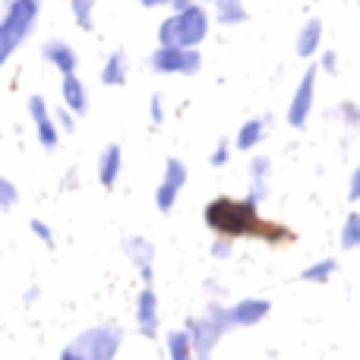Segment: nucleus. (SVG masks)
Segmentation results:
<instances>
[{"label": "nucleus", "instance_id": "27", "mask_svg": "<svg viewBox=\"0 0 360 360\" xmlns=\"http://www.w3.org/2000/svg\"><path fill=\"white\" fill-rule=\"evenodd\" d=\"M269 168H272V162H269V158H262V155H256L253 162H250V180H266Z\"/></svg>", "mask_w": 360, "mask_h": 360}, {"label": "nucleus", "instance_id": "6", "mask_svg": "<svg viewBox=\"0 0 360 360\" xmlns=\"http://www.w3.org/2000/svg\"><path fill=\"white\" fill-rule=\"evenodd\" d=\"M186 177H190V174H186V165L180 162V158H168V162H165L162 184H158V190H155V205H158V212H165V215H168V212L174 209L180 190L186 186Z\"/></svg>", "mask_w": 360, "mask_h": 360}, {"label": "nucleus", "instance_id": "24", "mask_svg": "<svg viewBox=\"0 0 360 360\" xmlns=\"http://www.w3.org/2000/svg\"><path fill=\"white\" fill-rule=\"evenodd\" d=\"M70 10L79 29H92V13H95V0H70Z\"/></svg>", "mask_w": 360, "mask_h": 360}, {"label": "nucleus", "instance_id": "31", "mask_svg": "<svg viewBox=\"0 0 360 360\" xmlns=\"http://www.w3.org/2000/svg\"><path fill=\"white\" fill-rule=\"evenodd\" d=\"M54 124H57V130L73 133V130H76V114H73V111H67V108H60V111L54 114Z\"/></svg>", "mask_w": 360, "mask_h": 360}, {"label": "nucleus", "instance_id": "4", "mask_svg": "<svg viewBox=\"0 0 360 360\" xmlns=\"http://www.w3.org/2000/svg\"><path fill=\"white\" fill-rule=\"evenodd\" d=\"M70 345L86 360H114L124 345V332L117 326H95V329L79 332Z\"/></svg>", "mask_w": 360, "mask_h": 360}, {"label": "nucleus", "instance_id": "19", "mask_svg": "<svg viewBox=\"0 0 360 360\" xmlns=\"http://www.w3.org/2000/svg\"><path fill=\"white\" fill-rule=\"evenodd\" d=\"M215 19L221 25H240L247 22V6H243V0H215Z\"/></svg>", "mask_w": 360, "mask_h": 360}, {"label": "nucleus", "instance_id": "25", "mask_svg": "<svg viewBox=\"0 0 360 360\" xmlns=\"http://www.w3.org/2000/svg\"><path fill=\"white\" fill-rule=\"evenodd\" d=\"M16 202H19L16 184H13V180H6V177H0V212H10Z\"/></svg>", "mask_w": 360, "mask_h": 360}, {"label": "nucleus", "instance_id": "40", "mask_svg": "<svg viewBox=\"0 0 360 360\" xmlns=\"http://www.w3.org/2000/svg\"><path fill=\"white\" fill-rule=\"evenodd\" d=\"M357 4H360V0H357Z\"/></svg>", "mask_w": 360, "mask_h": 360}, {"label": "nucleus", "instance_id": "29", "mask_svg": "<svg viewBox=\"0 0 360 360\" xmlns=\"http://www.w3.org/2000/svg\"><path fill=\"white\" fill-rule=\"evenodd\" d=\"M231 250H234L231 237H215V240H212V256H215V259H228Z\"/></svg>", "mask_w": 360, "mask_h": 360}, {"label": "nucleus", "instance_id": "32", "mask_svg": "<svg viewBox=\"0 0 360 360\" xmlns=\"http://www.w3.org/2000/svg\"><path fill=\"white\" fill-rule=\"evenodd\" d=\"M165 120V108H162V95H152V124Z\"/></svg>", "mask_w": 360, "mask_h": 360}, {"label": "nucleus", "instance_id": "35", "mask_svg": "<svg viewBox=\"0 0 360 360\" xmlns=\"http://www.w3.org/2000/svg\"><path fill=\"white\" fill-rule=\"evenodd\" d=\"M60 360H86V357H82V354H79V351H76V348H73V345H67V348H63V351H60Z\"/></svg>", "mask_w": 360, "mask_h": 360}, {"label": "nucleus", "instance_id": "38", "mask_svg": "<svg viewBox=\"0 0 360 360\" xmlns=\"http://www.w3.org/2000/svg\"><path fill=\"white\" fill-rule=\"evenodd\" d=\"M158 4H171V0H158Z\"/></svg>", "mask_w": 360, "mask_h": 360}, {"label": "nucleus", "instance_id": "14", "mask_svg": "<svg viewBox=\"0 0 360 360\" xmlns=\"http://www.w3.org/2000/svg\"><path fill=\"white\" fill-rule=\"evenodd\" d=\"M120 168H124L120 146L117 143L105 146V152L98 155V180H101V186H108V190H111V186L117 184V177H120Z\"/></svg>", "mask_w": 360, "mask_h": 360}, {"label": "nucleus", "instance_id": "21", "mask_svg": "<svg viewBox=\"0 0 360 360\" xmlns=\"http://www.w3.org/2000/svg\"><path fill=\"white\" fill-rule=\"evenodd\" d=\"M335 272H338V259H319V262H313V266H307L300 278L313 281V285H326Z\"/></svg>", "mask_w": 360, "mask_h": 360}, {"label": "nucleus", "instance_id": "15", "mask_svg": "<svg viewBox=\"0 0 360 360\" xmlns=\"http://www.w3.org/2000/svg\"><path fill=\"white\" fill-rule=\"evenodd\" d=\"M60 95H63V108H67V111H73L76 117L89 111L86 86H82V82L76 79V73H73V76H63V82H60Z\"/></svg>", "mask_w": 360, "mask_h": 360}, {"label": "nucleus", "instance_id": "5", "mask_svg": "<svg viewBox=\"0 0 360 360\" xmlns=\"http://www.w3.org/2000/svg\"><path fill=\"white\" fill-rule=\"evenodd\" d=\"M149 67L155 73H180V76H193L202 67V54L196 48H162L149 57Z\"/></svg>", "mask_w": 360, "mask_h": 360}, {"label": "nucleus", "instance_id": "34", "mask_svg": "<svg viewBox=\"0 0 360 360\" xmlns=\"http://www.w3.org/2000/svg\"><path fill=\"white\" fill-rule=\"evenodd\" d=\"M323 70H326V73H335V70H338L335 51H326V54H323Z\"/></svg>", "mask_w": 360, "mask_h": 360}, {"label": "nucleus", "instance_id": "1", "mask_svg": "<svg viewBox=\"0 0 360 360\" xmlns=\"http://www.w3.org/2000/svg\"><path fill=\"white\" fill-rule=\"evenodd\" d=\"M205 224L215 231L218 237H269V240H288L285 228H272L259 218V209L250 199H231V196H218L205 205L202 212Z\"/></svg>", "mask_w": 360, "mask_h": 360}, {"label": "nucleus", "instance_id": "7", "mask_svg": "<svg viewBox=\"0 0 360 360\" xmlns=\"http://www.w3.org/2000/svg\"><path fill=\"white\" fill-rule=\"evenodd\" d=\"M316 73H319L316 63H313V67H307L304 79H300V86H297V92H294L291 105H288V124L297 127V130L307 124V117H310V111H313V95H316Z\"/></svg>", "mask_w": 360, "mask_h": 360}, {"label": "nucleus", "instance_id": "16", "mask_svg": "<svg viewBox=\"0 0 360 360\" xmlns=\"http://www.w3.org/2000/svg\"><path fill=\"white\" fill-rule=\"evenodd\" d=\"M266 127H269V120L266 117H253V120H247V124L237 130V136H234V146L240 152H253L256 146L262 143V136H266Z\"/></svg>", "mask_w": 360, "mask_h": 360}, {"label": "nucleus", "instance_id": "26", "mask_svg": "<svg viewBox=\"0 0 360 360\" xmlns=\"http://www.w3.org/2000/svg\"><path fill=\"white\" fill-rule=\"evenodd\" d=\"M212 168H224V165L231 162V139H221V143H218V149L212 152Z\"/></svg>", "mask_w": 360, "mask_h": 360}, {"label": "nucleus", "instance_id": "20", "mask_svg": "<svg viewBox=\"0 0 360 360\" xmlns=\"http://www.w3.org/2000/svg\"><path fill=\"white\" fill-rule=\"evenodd\" d=\"M168 354H171V360H196V351H193V342H190V335H186V329L168 332Z\"/></svg>", "mask_w": 360, "mask_h": 360}, {"label": "nucleus", "instance_id": "3", "mask_svg": "<svg viewBox=\"0 0 360 360\" xmlns=\"http://www.w3.org/2000/svg\"><path fill=\"white\" fill-rule=\"evenodd\" d=\"M228 329H231L228 307H221V304H209L202 316L186 319V335H190V342H193L196 360H209L215 345L221 342V335Z\"/></svg>", "mask_w": 360, "mask_h": 360}, {"label": "nucleus", "instance_id": "33", "mask_svg": "<svg viewBox=\"0 0 360 360\" xmlns=\"http://www.w3.org/2000/svg\"><path fill=\"white\" fill-rule=\"evenodd\" d=\"M348 196H351V202H357V199H360V165H357L354 177H351V190H348Z\"/></svg>", "mask_w": 360, "mask_h": 360}, {"label": "nucleus", "instance_id": "18", "mask_svg": "<svg viewBox=\"0 0 360 360\" xmlns=\"http://www.w3.org/2000/svg\"><path fill=\"white\" fill-rule=\"evenodd\" d=\"M127 70H130V60H127L124 51H114L111 57L101 67V82L105 86H124L127 82Z\"/></svg>", "mask_w": 360, "mask_h": 360}, {"label": "nucleus", "instance_id": "17", "mask_svg": "<svg viewBox=\"0 0 360 360\" xmlns=\"http://www.w3.org/2000/svg\"><path fill=\"white\" fill-rule=\"evenodd\" d=\"M319 41H323V22H319V19H307L300 35H297V54L310 60V57L319 51Z\"/></svg>", "mask_w": 360, "mask_h": 360}, {"label": "nucleus", "instance_id": "22", "mask_svg": "<svg viewBox=\"0 0 360 360\" xmlns=\"http://www.w3.org/2000/svg\"><path fill=\"white\" fill-rule=\"evenodd\" d=\"M342 247L345 250H357L360 247V212H351L342 224Z\"/></svg>", "mask_w": 360, "mask_h": 360}, {"label": "nucleus", "instance_id": "2", "mask_svg": "<svg viewBox=\"0 0 360 360\" xmlns=\"http://www.w3.org/2000/svg\"><path fill=\"white\" fill-rule=\"evenodd\" d=\"M38 10H41V0H4V16H0V67L32 35V29L38 22Z\"/></svg>", "mask_w": 360, "mask_h": 360}, {"label": "nucleus", "instance_id": "11", "mask_svg": "<svg viewBox=\"0 0 360 360\" xmlns=\"http://www.w3.org/2000/svg\"><path fill=\"white\" fill-rule=\"evenodd\" d=\"M272 304L262 297H247V300H237L234 307H228V319H231V329L234 326H256L269 316Z\"/></svg>", "mask_w": 360, "mask_h": 360}, {"label": "nucleus", "instance_id": "39", "mask_svg": "<svg viewBox=\"0 0 360 360\" xmlns=\"http://www.w3.org/2000/svg\"><path fill=\"white\" fill-rule=\"evenodd\" d=\"M202 4H215V0H202Z\"/></svg>", "mask_w": 360, "mask_h": 360}, {"label": "nucleus", "instance_id": "23", "mask_svg": "<svg viewBox=\"0 0 360 360\" xmlns=\"http://www.w3.org/2000/svg\"><path fill=\"white\" fill-rule=\"evenodd\" d=\"M158 44H162V48H180L177 16H168L162 25H158Z\"/></svg>", "mask_w": 360, "mask_h": 360}, {"label": "nucleus", "instance_id": "13", "mask_svg": "<svg viewBox=\"0 0 360 360\" xmlns=\"http://www.w3.org/2000/svg\"><path fill=\"white\" fill-rule=\"evenodd\" d=\"M41 54H44V60H48L51 67L60 70L63 76H73V73H76V67H79V57H76V51L70 48L67 41H60V38H54V41L44 44Z\"/></svg>", "mask_w": 360, "mask_h": 360}, {"label": "nucleus", "instance_id": "30", "mask_svg": "<svg viewBox=\"0 0 360 360\" xmlns=\"http://www.w3.org/2000/svg\"><path fill=\"white\" fill-rule=\"evenodd\" d=\"M29 228L35 231V237H38V240H41V243H48V247H54V234H51V228L41 221V218H32V221H29Z\"/></svg>", "mask_w": 360, "mask_h": 360}, {"label": "nucleus", "instance_id": "10", "mask_svg": "<svg viewBox=\"0 0 360 360\" xmlns=\"http://www.w3.org/2000/svg\"><path fill=\"white\" fill-rule=\"evenodd\" d=\"M29 114H32V120H35L38 143H41L44 149H57L60 130H57L54 117H51V111H48V101H44L41 95H32V98H29Z\"/></svg>", "mask_w": 360, "mask_h": 360}, {"label": "nucleus", "instance_id": "8", "mask_svg": "<svg viewBox=\"0 0 360 360\" xmlns=\"http://www.w3.org/2000/svg\"><path fill=\"white\" fill-rule=\"evenodd\" d=\"M174 16H177V29H180V48H196L209 35V13L199 4H193L184 13H174Z\"/></svg>", "mask_w": 360, "mask_h": 360}, {"label": "nucleus", "instance_id": "36", "mask_svg": "<svg viewBox=\"0 0 360 360\" xmlns=\"http://www.w3.org/2000/svg\"><path fill=\"white\" fill-rule=\"evenodd\" d=\"M171 10H174V13H184V10H190V6H193V0H171Z\"/></svg>", "mask_w": 360, "mask_h": 360}, {"label": "nucleus", "instance_id": "37", "mask_svg": "<svg viewBox=\"0 0 360 360\" xmlns=\"http://www.w3.org/2000/svg\"><path fill=\"white\" fill-rule=\"evenodd\" d=\"M143 6H158V0H139Z\"/></svg>", "mask_w": 360, "mask_h": 360}, {"label": "nucleus", "instance_id": "12", "mask_svg": "<svg viewBox=\"0 0 360 360\" xmlns=\"http://www.w3.org/2000/svg\"><path fill=\"white\" fill-rule=\"evenodd\" d=\"M136 326L139 332H143L146 338H155L158 335V326H162V319H158V297L152 288H143L136 297Z\"/></svg>", "mask_w": 360, "mask_h": 360}, {"label": "nucleus", "instance_id": "9", "mask_svg": "<svg viewBox=\"0 0 360 360\" xmlns=\"http://www.w3.org/2000/svg\"><path fill=\"white\" fill-rule=\"evenodd\" d=\"M124 253L130 256V262L136 266V272H139V278L146 281V288H152V281H155V247H152L146 237H127Z\"/></svg>", "mask_w": 360, "mask_h": 360}, {"label": "nucleus", "instance_id": "28", "mask_svg": "<svg viewBox=\"0 0 360 360\" xmlns=\"http://www.w3.org/2000/svg\"><path fill=\"white\" fill-rule=\"evenodd\" d=\"M338 111H342V120L348 127L360 124V105H354V101H342V105H338Z\"/></svg>", "mask_w": 360, "mask_h": 360}]
</instances>
